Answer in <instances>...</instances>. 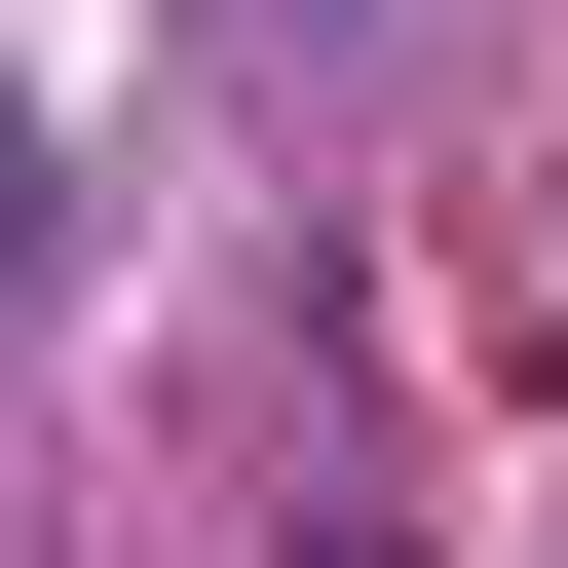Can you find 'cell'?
<instances>
[{"label": "cell", "instance_id": "cell-1", "mask_svg": "<svg viewBox=\"0 0 568 568\" xmlns=\"http://www.w3.org/2000/svg\"><path fill=\"white\" fill-rule=\"evenodd\" d=\"M0 342H39V114H0Z\"/></svg>", "mask_w": 568, "mask_h": 568}, {"label": "cell", "instance_id": "cell-2", "mask_svg": "<svg viewBox=\"0 0 568 568\" xmlns=\"http://www.w3.org/2000/svg\"><path fill=\"white\" fill-rule=\"evenodd\" d=\"M227 39H379V0H227Z\"/></svg>", "mask_w": 568, "mask_h": 568}]
</instances>
